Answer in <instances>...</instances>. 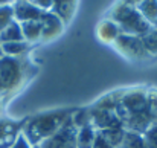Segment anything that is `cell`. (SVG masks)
Returning a JSON list of instances; mask_svg holds the SVG:
<instances>
[{
    "mask_svg": "<svg viewBox=\"0 0 157 148\" xmlns=\"http://www.w3.org/2000/svg\"><path fill=\"white\" fill-rule=\"evenodd\" d=\"M3 53L6 56H21L29 50L31 43L28 41H9V43H0Z\"/></svg>",
    "mask_w": 157,
    "mask_h": 148,
    "instance_id": "obj_18",
    "label": "cell"
},
{
    "mask_svg": "<svg viewBox=\"0 0 157 148\" xmlns=\"http://www.w3.org/2000/svg\"><path fill=\"white\" fill-rule=\"evenodd\" d=\"M136 8L151 26L157 28V0H144Z\"/></svg>",
    "mask_w": 157,
    "mask_h": 148,
    "instance_id": "obj_14",
    "label": "cell"
},
{
    "mask_svg": "<svg viewBox=\"0 0 157 148\" xmlns=\"http://www.w3.org/2000/svg\"><path fill=\"white\" fill-rule=\"evenodd\" d=\"M53 2L55 0H32V3L37 6V8H40L41 11H49V9H52L53 6Z\"/></svg>",
    "mask_w": 157,
    "mask_h": 148,
    "instance_id": "obj_25",
    "label": "cell"
},
{
    "mask_svg": "<svg viewBox=\"0 0 157 148\" xmlns=\"http://www.w3.org/2000/svg\"><path fill=\"white\" fill-rule=\"evenodd\" d=\"M14 8H12V3L11 5H3L0 6V32L9 26L12 21H14Z\"/></svg>",
    "mask_w": 157,
    "mask_h": 148,
    "instance_id": "obj_21",
    "label": "cell"
},
{
    "mask_svg": "<svg viewBox=\"0 0 157 148\" xmlns=\"http://www.w3.org/2000/svg\"><path fill=\"white\" fill-rule=\"evenodd\" d=\"M11 2H12V0H0V6H3V5H11Z\"/></svg>",
    "mask_w": 157,
    "mask_h": 148,
    "instance_id": "obj_27",
    "label": "cell"
},
{
    "mask_svg": "<svg viewBox=\"0 0 157 148\" xmlns=\"http://www.w3.org/2000/svg\"><path fill=\"white\" fill-rule=\"evenodd\" d=\"M142 38V43H144V48L147 50V53L150 55H156L157 53V28L154 26L148 34H145Z\"/></svg>",
    "mask_w": 157,
    "mask_h": 148,
    "instance_id": "obj_20",
    "label": "cell"
},
{
    "mask_svg": "<svg viewBox=\"0 0 157 148\" xmlns=\"http://www.w3.org/2000/svg\"><path fill=\"white\" fill-rule=\"evenodd\" d=\"M26 119L12 121V119H0V148H11L14 141L23 130Z\"/></svg>",
    "mask_w": 157,
    "mask_h": 148,
    "instance_id": "obj_9",
    "label": "cell"
},
{
    "mask_svg": "<svg viewBox=\"0 0 157 148\" xmlns=\"http://www.w3.org/2000/svg\"><path fill=\"white\" fill-rule=\"evenodd\" d=\"M12 8H14V18L18 23L40 21L44 14V11H41L32 2H28V0H15L12 3Z\"/></svg>",
    "mask_w": 157,
    "mask_h": 148,
    "instance_id": "obj_8",
    "label": "cell"
},
{
    "mask_svg": "<svg viewBox=\"0 0 157 148\" xmlns=\"http://www.w3.org/2000/svg\"><path fill=\"white\" fill-rule=\"evenodd\" d=\"M117 148H148L147 141L142 133L133 131V130H125L124 139Z\"/></svg>",
    "mask_w": 157,
    "mask_h": 148,
    "instance_id": "obj_13",
    "label": "cell"
},
{
    "mask_svg": "<svg viewBox=\"0 0 157 148\" xmlns=\"http://www.w3.org/2000/svg\"><path fill=\"white\" fill-rule=\"evenodd\" d=\"M20 25H21V32H23L25 41L31 43V41L41 40V29H43L41 21H25Z\"/></svg>",
    "mask_w": 157,
    "mask_h": 148,
    "instance_id": "obj_16",
    "label": "cell"
},
{
    "mask_svg": "<svg viewBox=\"0 0 157 148\" xmlns=\"http://www.w3.org/2000/svg\"><path fill=\"white\" fill-rule=\"evenodd\" d=\"M28 78V63L20 56L0 58V95H9L20 89Z\"/></svg>",
    "mask_w": 157,
    "mask_h": 148,
    "instance_id": "obj_4",
    "label": "cell"
},
{
    "mask_svg": "<svg viewBox=\"0 0 157 148\" xmlns=\"http://www.w3.org/2000/svg\"><path fill=\"white\" fill-rule=\"evenodd\" d=\"M76 131L78 128L75 127L72 118L55 133L51 138L44 139L40 142L37 148H78L76 147Z\"/></svg>",
    "mask_w": 157,
    "mask_h": 148,
    "instance_id": "obj_5",
    "label": "cell"
},
{
    "mask_svg": "<svg viewBox=\"0 0 157 148\" xmlns=\"http://www.w3.org/2000/svg\"><path fill=\"white\" fill-rule=\"evenodd\" d=\"M75 9V0H55L52 6V12L59 17L63 23H67L72 18Z\"/></svg>",
    "mask_w": 157,
    "mask_h": 148,
    "instance_id": "obj_12",
    "label": "cell"
},
{
    "mask_svg": "<svg viewBox=\"0 0 157 148\" xmlns=\"http://www.w3.org/2000/svg\"><path fill=\"white\" fill-rule=\"evenodd\" d=\"M119 34H121V29L113 20H105L98 28V35L104 41H114L119 37Z\"/></svg>",
    "mask_w": 157,
    "mask_h": 148,
    "instance_id": "obj_17",
    "label": "cell"
},
{
    "mask_svg": "<svg viewBox=\"0 0 157 148\" xmlns=\"http://www.w3.org/2000/svg\"><path fill=\"white\" fill-rule=\"evenodd\" d=\"M96 138V128L92 124L82 125L76 131V147L78 148H92Z\"/></svg>",
    "mask_w": 157,
    "mask_h": 148,
    "instance_id": "obj_11",
    "label": "cell"
},
{
    "mask_svg": "<svg viewBox=\"0 0 157 148\" xmlns=\"http://www.w3.org/2000/svg\"><path fill=\"white\" fill-rule=\"evenodd\" d=\"M11 148H34L31 144H29V141L23 136V133H20L18 134V138L14 141V144L11 145Z\"/></svg>",
    "mask_w": 157,
    "mask_h": 148,
    "instance_id": "obj_23",
    "label": "cell"
},
{
    "mask_svg": "<svg viewBox=\"0 0 157 148\" xmlns=\"http://www.w3.org/2000/svg\"><path fill=\"white\" fill-rule=\"evenodd\" d=\"M41 40H52L55 37H58L63 32V26L64 23L59 20L58 15H55L52 11H46L41 17Z\"/></svg>",
    "mask_w": 157,
    "mask_h": 148,
    "instance_id": "obj_10",
    "label": "cell"
},
{
    "mask_svg": "<svg viewBox=\"0 0 157 148\" xmlns=\"http://www.w3.org/2000/svg\"><path fill=\"white\" fill-rule=\"evenodd\" d=\"M144 138H145V141H147L148 148H157V122H154V124L144 133Z\"/></svg>",
    "mask_w": 157,
    "mask_h": 148,
    "instance_id": "obj_22",
    "label": "cell"
},
{
    "mask_svg": "<svg viewBox=\"0 0 157 148\" xmlns=\"http://www.w3.org/2000/svg\"><path fill=\"white\" fill-rule=\"evenodd\" d=\"M90 108V119L92 125L99 131L107 128H119L124 127L121 122L119 116L116 115L114 110H107V108H98V107H89ZM125 128V127H124Z\"/></svg>",
    "mask_w": 157,
    "mask_h": 148,
    "instance_id": "obj_6",
    "label": "cell"
},
{
    "mask_svg": "<svg viewBox=\"0 0 157 148\" xmlns=\"http://www.w3.org/2000/svg\"><path fill=\"white\" fill-rule=\"evenodd\" d=\"M116 115L125 130L144 134L157 122V92L145 89L124 90L116 105Z\"/></svg>",
    "mask_w": 157,
    "mask_h": 148,
    "instance_id": "obj_1",
    "label": "cell"
},
{
    "mask_svg": "<svg viewBox=\"0 0 157 148\" xmlns=\"http://www.w3.org/2000/svg\"><path fill=\"white\" fill-rule=\"evenodd\" d=\"M0 111H2V99H0Z\"/></svg>",
    "mask_w": 157,
    "mask_h": 148,
    "instance_id": "obj_29",
    "label": "cell"
},
{
    "mask_svg": "<svg viewBox=\"0 0 157 148\" xmlns=\"http://www.w3.org/2000/svg\"><path fill=\"white\" fill-rule=\"evenodd\" d=\"M28 2H32V0H28Z\"/></svg>",
    "mask_w": 157,
    "mask_h": 148,
    "instance_id": "obj_30",
    "label": "cell"
},
{
    "mask_svg": "<svg viewBox=\"0 0 157 148\" xmlns=\"http://www.w3.org/2000/svg\"><path fill=\"white\" fill-rule=\"evenodd\" d=\"M9 41H25L21 25L15 20L0 32V43H9Z\"/></svg>",
    "mask_w": 157,
    "mask_h": 148,
    "instance_id": "obj_15",
    "label": "cell"
},
{
    "mask_svg": "<svg viewBox=\"0 0 157 148\" xmlns=\"http://www.w3.org/2000/svg\"><path fill=\"white\" fill-rule=\"evenodd\" d=\"M99 133L104 136V139L111 147L117 148L121 145L122 139H124L125 128H124V127H119V128H107V130H99Z\"/></svg>",
    "mask_w": 157,
    "mask_h": 148,
    "instance_id": "obj_19",
    "label": "cell"
},
{
    "mask_svg": "<svg viewBox=\"0 0 157 148\" xmlns=\"http://www.w3.org/2000/svg\"><path fill=\"white\" fill-rule=\"evenodd\" d=\"M111 20L119 26L122 34L136 35V37H144L154 28L142 17V14L137 11V8L122 5V3H119L113 8Z\"/></svg>",
    "mask_w": 157,
    "mask_h": 148,
    "instance_id": "obj_3",
    "label": "cell"
},
{
    "mask_svg": "<svg viewBox=\"0 0 157 148\" xmlns=\"http://www.w3.org/2000/svg\"><path fill=\"white\" fill-rule=\"evenodd\" d=\"M140 2H144V0H121L119 3H122V5H128V6H137Z\"/></svg>",
    "mask_w": 157,
    "mask_h": 148,
    "instance_id": "obj_26",
    "label": "cell"
},
{
    "mask_svg": "<svg viewBox=\"0 0 157 148\" xmlns=\"http://www.w3.org/2000/svg\"><path fill=\"white\" fill-rule=\"evenodd\" d=\"M3 55H5V53H3V49H2V45H0V58H2Z\"/></svg>",
    "mask_w": 157,
    "mask_h": 148,
    "instance_id": "obj_28",
    "label": "cell"
},
{
    "mask_svg": "<svg viewBox=\"0 0 157 148\" xmlns=\"http://www.w3.org/2000/svg\"><path fill=\"white\" fill-rule=\"evenodd\" d=\"M92 148H113L107 141L104 139V136L96 130V138H95V142H93V147Z\"/></svg>",
    "mask_w": 157,
    "mask_h": 148,
    "instance_id": "obj_24",
    "label": "cell"
},
{
    "mask_svg": "<svg viewBox=\"0 0 157 148\" xmlns=\"http://www.w3.org/2000/svg\"><path fill=\"white\" fill-rule=\"evenodd\" d=\"M76 111V107H67V108H56L43 111L38 115H34L31 118H26L23 125V136L29 141L32 147L38 145L44 139L55 134Z\"/></svg>",
    "mask_w": 157,
    "mask_h": 148,
    "instance_id": "obj_2",
    "label": "cell"
},
{
    "mask_svg": "<svg viewBox=\"0 0 157 148\" xmlns=\"http://www.w3.org/2000/svg\"><path fill=\"white\" fill-rule=\"evenodd\" d=\"M114 45L124 55H128L131 58H145L148 55L144 48L142 38L136 35H128L121 32L119 37L114 40Z\"/></svg>",
    "mask_w": 157,
    "mask_h": 148,
    "instance_id": "obj_7",
    "label": "cell"
},
{
    "mask_svg": "<svg viewBox=\"0 0 157 148\" xmlns=\"http://www.w3.org/2000/svg\"><path fill=\"white\" fill-rule=\"evenodd\" d=\"M34 148H37V147H34Z\"/></svg>",
    "mask_w": 157,
    "mask_h": 148,
    "instance_id": "obj_31",
    "label": "cell"
}]
</instances>
